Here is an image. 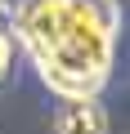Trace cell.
<instances>
[{
    "instance_id": "obj_3",
    "label": "cell",
    "mask_w": 130,
    "mask_h": 134,
    "mask_svg": "<svg viewBox=\"0 0 130 134\" xmlns=\"http://www.w3.org/2000/svg\"><path fill=\"white\" fill-rule=\"evenodd\" d=\"M9 63H14V18L5 9V0H0V76L9 72Z\"/></svg>"
},
{
    "instance_id": "obj_1",
    "label": "cell",
    "mask_w": 130,
    "mask_h": 134,
    "mask_svg": "<svg viewBox=\"0 0 130 134\" xmlns=\"http://www.w3.org/2000/svg\"><path fill=\"white\" fill-rule=\"evenodd\" d=\"M112 0H23L18 36L36 58L40 76L63 98H90L112 67L117 49Z\"/></svg>"
},
{
    "instance_id": "obj_2",
    "label": "cell",
    "mask_w": 130,
    "mask_h": 134,
    "mask_svg": "<svg viewBox=\"0 0 130 134\" xmlns=\"http://www.w3.org/2000/svg\"><path fill=\"white\" fill-rule=\"evenodd\" d=\"M54 134H108V112L103 103L90 98H67L54 116Z\"/></svg>"
}]
</instances>
